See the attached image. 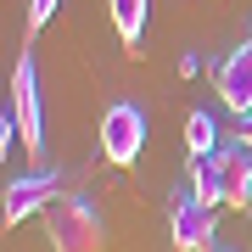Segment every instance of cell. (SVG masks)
I'll use <instances>...</instances> for the list:
<instances>
[{
  "label": "cell",
  "mask_w": 252,
  "mask_h": 252,
  "mask_svg": "<svg viewBox=\"0 0 252 252\" xmlns=\"http://www.w3.org/2000/svg\"><path fill=\"white\" fill-rule=\"evenodd\" d=\"M56 202V174H23V180L6 185V202H0V213H6V230L23 224V219H34L39 207Z\"/></svg>",
  "instance_id": "obj_6"
},
{
  "label": "cell",
  "mask_w": 252,
  "mask_h": 252,
  "mask_svg": "<svg viewBox=\"0 0 252 252\" xmlns=\"http://www.w3.org/2000/svg\"><path fill=\"white\" fill-rule=\"evenodd\" d=\"M180 73H185V79H196V73H202V56L185 51V56H180Z\"/></svg>",
  "instance_id": "obj_12"
},
{
  "label": "cell",
  "mask_w": 252,
  "mask_h": 252,
  "mask_svg": "<svg viewBox=\"0 0 252 252\" xmlns=\"http://www.w3.org/2000/svg\"><path fill=\"white\" fill-rule=\"evenodd\" d=\"M168 241L174 252H213V207L185 196H174V213H168Z\"/></svg>",
  "instance_id": "obj_4"
},
{
  "label": "cell",
  "mask_w": 252,
  "mask_h": 252,
  "mask_svg": "<svg viewBox=\"0 0 252 252\" xmlns=\"http://www.w3.org/2000/svg\"><path fill=\"white\" fill-rule=\"evenodd\" d=\"M11 118L23 129V152L39 157L45 152V107H39V67L28 51L17 56V73H11Z\"/></svg>",
  "instance_id": "obj_3"
},
{
  "label": "cell",
  "mask_w": 252,
  "mask_h": 252,
  "mask_svg": "<svg viewBox=\"0 0 252 252\" xmlns=\"http://www.w3.org/2000/svg\"><path fill=\"white\" fill-rule=\"evenodd\" d=\"M185 152H190V162L219 152V124H213L207 112H190V118H185Z\"/></svg>",
  "instance_id": "obj_10"
},
{
  "label": "cell",
  "mask_w": 252,
  "mask_h": 252,
  "mask_svg": "<svg viewBox=\"0 0 252 252\" xmlns=\"http://www.w3.org/2000/svg\"><path fill=\"white\" fill-rule=\"evenodd\" d=\"M51 247L56 252H107V219L90 196L51 202Z\"/></svg>",
  "instance_id": "obj_1"
},
{
  "label": "cell",
  "mask_w": 252,
  "mask_h": 252,
  "mask_svg": "<svg viewBox=\"0 0 252 252\" xmlns=\"http://www.w3.org/2000/svg\"><path fill=\"white\" fill-rule=\"evenodd\" d=\"M235 124H241V135H235V140H241V146H252V112H241Z\"/></svg>",
  "instance_id": "obj_13"
},
{
  "label": "cell",
  "mask_w": 252,
  "mask_h": 252,
  "mask_svg": "<svg viewBox=\"0 0 252 252\" xmlns=\"http://www.w3.org/2000/svg\"><path fill=\"white\" fill-rule=\"evenodd\" d=\"M190 196L207 202V207H224V146H219L213 157L190 162Z\"/></svg>",
  "instance_id": "obj_9"
},
{
  "label": "cell",
  "mask_w": 252,
  "mask_h": 252,
  "mask_svg": "<svg viewBox=\"0 0 252 252\" xmlns=\"http://www.w3.org/2000/svg\"><path fill=\"white\" fill-rule=\"evenodd\" d=\"M213 252H230V247H213Z\"/></svg>",
  "instance_id": "obj_14"
},
{
  "label": "cell",
  "mask_w": 252,
  "mask_h": 252,
  "mask_svg": "<svg viewBox=\"0 0 252 252\" xmlns=\"http://www.w3.org/2000/svg\"><path fill=\"white\" fill-rule=\"evenodd\" d=\"M56 6H62V0H28V34H39V28L56 17Z\"/></svg>",
  "instance_id": "obj_11"
},
{
  "label": "cell",
  "mask_w": 252,
  "mask_h": 252,
  "mask_svg": "<svg viewBox=\"0 0 252 252\" xmlns=\"http://www.w3.org/2000/svg\"><path fill=\"white\" fill-rule=\"evenodd\" d=\"M213 90H219V101H224L235 118L252 112V39H241V45L213 67Z\"/></svg>",
  "instance_id": "obj_5"
},
{
  "label": "cell",
  "mask_w": 252,
  "mask_h": 252,
  "mask_svg": "<svg viewBox=\"0 0 252 252\" xmlns=\"http://www.w3.org/2000/svg\"><path fill=\"white\" fill-rule=\"evenodd\" d=\"M146 135H152V124H146V112L135 101H112V107L101 112V157H107L112 168H129V162L146 152Z\"/></svg>",
  "instance_id": "obj_2"
},
{
  "label": "cell",
  "mask_w": 252,
  "mask_h": 252,
  "mask_svg": "<svg viewBox=\"0 0 252 252\" xmlns=\"http://www.w3.org/2000/svg\"><path fill=\"white\" fill-rule=\"evenodd\" d=\"M224 207H252V146H224Z\"/></svg>",
  "instance_id": "obj_7"
},
{
  "label": "cell",
  "mask_w": 252,
  "mask_h": 252,
  "mask_svg": "<svg viewBox=\"0 0 252 252\" xmlns=\"http://www.w3.org/2000/svg\"><path fill=\"white\" fill-rule=\"evenodd\" d=\"M107 6H112V28H118V39H124V51H129V56H140L152 0H107Z\"/></svg>",
  "instance_id": "obj_8"
}]
</instances>
